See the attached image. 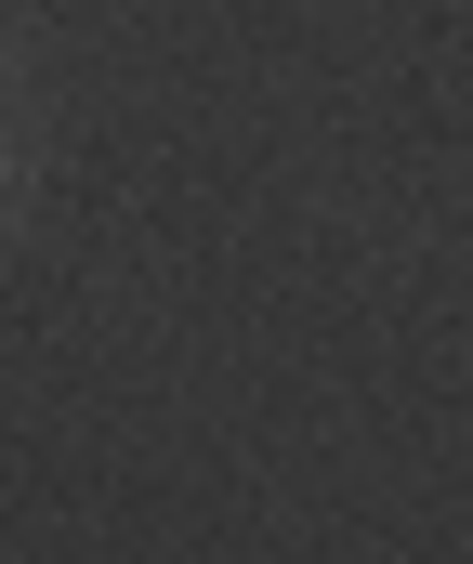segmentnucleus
<instances>
[]
</instances>
